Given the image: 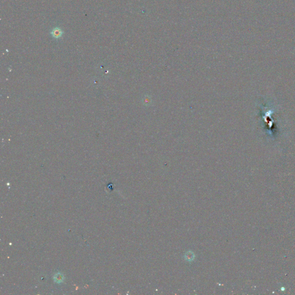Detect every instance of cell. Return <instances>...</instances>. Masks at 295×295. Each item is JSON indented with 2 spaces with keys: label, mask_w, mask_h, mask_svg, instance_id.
Here are the masks:
<instances>
[{
  "label": "cell",
  "mask_w": 295,
  "mask_h": 295,
  "mask_svg": "<svg viewBox=\"0 0 295 295\" xmlns=\"http://www.w3.org/2000/svg\"><path fill=\"white\" fill-rule=\"evenodd\" d=\"M50 34L54 39H58L63 35L64 31L60 27H55L51 31Z\"/></svg>",
  "instance_id": "1"
}]
</instances>
